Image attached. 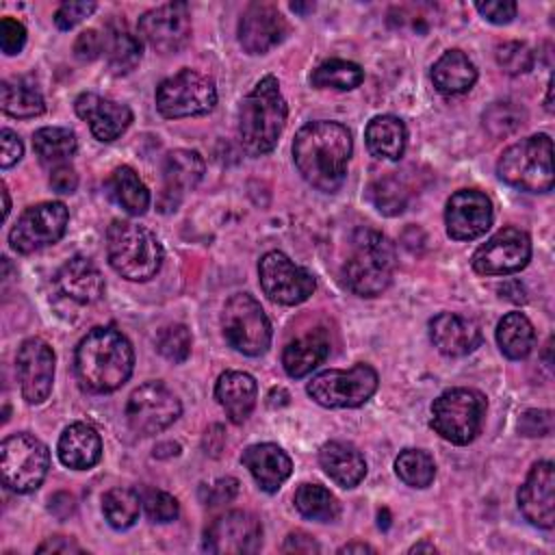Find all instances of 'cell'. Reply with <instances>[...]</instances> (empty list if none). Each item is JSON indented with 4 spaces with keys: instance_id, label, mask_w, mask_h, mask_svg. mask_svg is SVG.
<instances>
[{
    "instance_id": "6",
    "label": "cell",
    "mask_w": 555,
    "mask_h": 555,
    "mask_svg": "<svg viewBox=\"0 0 555 555\" xmlns=\"http://www.w3.org/2000/svg\"><path fill=\"white\" fill-rule=\"evenodd\" d=\"M496 173L503 182L529 191L546 193L553 189V141L548 134H531L514 145H509L499 163Z\"/></svg>"
},
{
    "instance_id": "38",
    "label": "cell",
    "mask_w": 555,
    "mask_h": 555,
    "mask_svg": "<svg viewBox=\"0 0 555 555\" xmlns=\"http://www.w3.org/2000/svg\"><path fill=\"white\" fill-rule=\"evenodd\" d=\"M362 80H364V69L358 63L345 61V59H330L321 63L310 76L312 87L338 89V91H351L360 87Z\"/></svg>"
},
{
    "instance_id": "21",
    "label": "cell",
    "mask_w": 555,
    "mask_h": 555,
    "mask_svg": "<svg viewBox=\"0 0 555 555\" xmlns=\"http://www.w3.org/2000/svg\"><path fill=\"white\" fill-rule=\"evenodd\" d=\"M518 507L522 516L540 527L551 529L555 522V468L553 462H535L518 488Z\"/></svg>"
},
{
    "instance_id": "52",
    "label": "cell",
    "mask_w": 555,
    "mask_h": 555,
    "mask_svg": "<svg viewBox=\"0 0 555 555\" xmlns=\"http://www.w3.org/2000/svg\"><path fill=\"white\" fill-rule=\"evenodd\" d=\"M475 9L492 24H509L516 17V2L512 0H488V2H477Z\"/></svg>"
},
{
    "instance_id": "56",
    "label": "cell",
    "mask_w": 555,
    "mask_h": 555,
    "mask_svg": "<svg viewBox=\"0 0 555 555\" xmlns=\"http://www.w3.org/2000/svg\"><path fill=\"white\" fill-rule=\"evenodd\" d=\"M37 553H85V548L67 535H52L37 546Z\"/></svg>"
},
{
    "instance_id": "44",
    "label": "cell",
    "mask_w": 555,
    "mask_h": 555,
    "mask_svg": "<svg viewBox=\"0 0 555 555\" xmlns=\"http://www.w3.org/2000/svg\"><path fill=\"white\" fill-rule=\"evenodd\" d=\"M191 332H189V327L186 325H182V323H171V325H167V327H163L160 332H158V336H156V349H158V353L165 358V360H169V362H173V364H180V362H184L186 358H189V353H191Z\"/></svg>"
},
{
    "instance_id": "43",
    "label": "cell",
    "mask_w": 555,
    "mask_h": 555,
    "mask_svg": "<svg viewBox=\"0 0 555 555\" xmlns=\"http://www.w3.org/2000/svg\"><path fill=\"white\" fill-rule=\"evenodd\" d=\"M369 195H371V202L375 204V208L388 217L403 212V208L408 206V191L395 178H379L377 182L371 184Z\"/></svg>"
},
{
    "instance_id": "47",
    "label": "cell",
    "mask_w": 555,
    "mask_h": 555,
    "mask_svg": "<svg viewBox=\"0 0 555 555\" xmlns=\"http://www.w3.org/2000/svg\"><path fill=\"white\" fill-rule=\"evenodd\" d=\"M26 43V28L22 22L13 17H2L0 20V48L7 56H13L22 52Z\"/></svg>"
},
{
    "instance_id": "60",
    "label": "cell",
    "mask_w": 555,
    "mask_h": 555,
    "mask_svg": "<svg viewBox=\"0 0 555 555\" xmlns=\"http://www.w3.org/2000/svg\"><path fill=\"white\" fill-rule=\"evenodd\" d=\"M436 553L438 548L434 546V544H429V542H418V544H414V546H410V553Z\"/></svg>"
},
{
    "instance_id": "57",
    "label": "cell",
    "mask_w": 555,
    "mask_h": 555,
    "mask_svg": "<svg viewBox=\"0 0 555 555\" xmlns=\"http://www.w3.org/2000/svg\"><path fill=\"white\" fill-rule=\"evenodd\" d=\"M76 503H74V496L67 494V492H56L52 499H50V512L59 518H65L74 512Z\"/></svg>"
},
{
    "instance_id": "35",
    "label": "cell",
    "mask_w": 555,
    "mask_h": 555,
    "mask_svg": "<svg viewBox=\"0 0 555 555\" xmlns=\"http://www.w3.org/2000/svg\"><path fill=\"white\" fill-rule=\"evenodd\" d=\"M0 106L11 117H37L46 111V100L41 91L17 78V80H2L0 82Z\"/></svg>"
},
{
    "instance_id": "31",
    "label": "cell",
    "mask_w": 555,
    "mask_h": 555,
    "mask_svg": "<svg viewBox=\"0 0 555 555\" xmlns=\"http://www.w3.org/2000/svg\"><path fill=\"white\" fill-rule=\"evenodd\" d=\"M330 356V340L325 332L314 330L291 340L282 351V366L291 377H304Z\"/></svg>"
},
{
    "instance_id": "39",
    "label": "cell",
    "mask_w": 555,
    "mask_h": 555,
    "mask_svg": "<svg viewBox=\"0 0 555 555\" xmlns=\"http://www.w3.org/2000/svg\"><path fill=\"white\" fill-rule=\"evenodd\" d=\"M295 507L301 516L319 522H332L340 514L338 499L319 483H301L295 492Z\"/></svg>"
},
{
    "instance_id": "27",
    "label": "cell",
    "mask_w": 555,
    "mask_h": 555,
    "mask_svg": "<svg viewBox=\"0 0 555 555\" xmlns=\"http://www.w3.org/2000/svg\"><path fill=\"white\" fill-rule=\"evenodd\" d=\"M56 453L63 466L74 470L93 468L102 457V438L87 423H72L63 429Z\"/></svg>"
},
{
    "instance_id": "48",
    "label": "cell",
    "mask_w": 555,
    "mask_h": 555,
    "mask_svg": "<svg viewBox=\"0 0 555 555\" xmlns=\"http://www.w3.org/2000/svg\"><path fill=\"white\" fill-rule=\"evenodd\" d=\"M98 9L95 2H63L54 13V24L61 30H69L76 24H80L85 17H89Z\"/></svg>"
},
{
    "instance_id": "58",
    "label": "cell",
    "mask_w": 555,
    "mask_h": 555,
    "mask_svg": "<svg viewBox=\"0 0 555 555\" xmlns=\"http://www.w3.org/2000/svg\"><path fill=\"white\" fill-rule=\"evenodd\" d=\"M180 453V444L178 442H160L154 447V457H171Z\"/></svg>"
},
{
    "instance_id": "5",
    "label": "cell",
    "mask_w": 555,
    "mask_h": 555,
    "mask_svg": "<svg viewBox=\"0 0 555 555\" xmlns=\"http://www.w3.org/2000/svg\"><path fill=\"white\" fill-rule=\"evenodd\" d=\"M106 256L113 271L130 282L154 278L163 264V247L156 234L121 219H115L106 230Z\"/></svg>"
},
{
    "instance_id": "62",
    "label": "cell",
    "mask_w": 555,
    "mask_h": 555,
    "mask_svg": "<svg viewBox=\"0 0 555 555\" xmlns=\"http://www.w3.org/2000/svg\"><path fill=\"white\" fill-rule=\"evenodd\" d=\"M553 80H548V85H546V111L548 113H553Z\"/></svg>"
},
{
    "instance_id": "9",
    "label": "cell",
    "mask_w": 555,
    "mask_h": 555,
    "mask_svg": "<svg viewBox=\"0 0 555 555\" xmlns=\"http://www.w3.org/2000/svg\"><path fill=\"white\" fill-rule=\"evenodd\" d=\"M215 82L189 67L160 80L156 87V108L165 119L206 115L215 108Z\"/></svg>"
},
{
    "instance_id": "45",
    "label": "cell",
    "mask_w": 555,
    "mask_h": 555,
    "mask_svg": "<svg viewBox=\"0 0 555 555\" xmlns=\"http://www.w3.org/2000/svg\"><path fill=\"white\" fill-rule=\"evenodd\" d=\"M496 63L505 74L518 76L533 67V52L525 41H505L496 46Z\"/></svg>"
},
{
    "instance_id": "19",
    "label": "cell",
    "mask_w": 555,
    "mask_h": 555,
    "mask_svg": "<svg viewBox=\"0 0 555 555\" xmlns=\"http://www.w3.org/2000/svg\"><path fill=\"white\" fill-rule=\"evenodd\" d=\"M494 210L486 193L477 189H460L447 199L444 225L453 241H473L492 225Z\"/></svg>"
},
{
    "instance_id": "16",
    "label": "cell",
    "mask_w": 555,
    "mask_h": 555,
    "mask_svg": "<svg viewBox=\"0 0 555 555\" xmlns=\"http://www.w3.org/2000/svg\"><path fill=\"white\" fill-rule=\"evenodd\" d=\"M262 544L260 520L245 512L232 509L217 516L204 531V551L215 555H247Z\"/></svg>"
},
{
    "instance_id": "11",
    "label": "cell",
    "mask_w": 555,
    "mask_h": 555,
    "mask_svg": "<svg viewBox=\"0 0 555 555\" xmlns=\"http://www.w3.org/2000/svg\"><path fill=\"white\" fill-rule=\"evenodd\" d=\"M377 371L364 362L343 371L330 369L314 375L306 390L323 408H358L377 390Z\"/></svg>"
},
{
    "instance_id": "12",
    "label": "cell",
    "mask_w": 555,
    "mask_h": 555,
    "mask_svg": "<svg viewBox=\"0 0 555 555\" xmlns=\"http://www.w3.org/2000/svg\"><path fill=\"white\" fill-rule=\"evenodd\" d=\"M258 280L262 293L282 306H297L306 301L317 288L314 275L278 249L267 251L260 258Z\"/></svg>"
},
{
    "instance_id": "53",
    "label": "cell",
    "mask_w": 555,
    "mask_h": 555,
    "mask_svg": "<svg viewBox=\"0 0 555 555\" xmlns=\"http://www.w3.org/2000/svg\"><path fill=\"white\" fill-rule=\"evenodd\" d=\"M0 154H2L0 156L2 169L13 167L22 158V154H24L22 139L13 130H9V128H2V132H0Z\"/></svg>"
},
{
    "instance_id": "36",
    "label": "cell",
    "mask_w": 555,
    "mask_h": 555,
    "mask_svg": "<svg viewBox=\"0 0 555 555\" xmlns=\"http://www.w3.org/2000/svg\"><path fill=\"white\" fill-rule=\"evenodd\" d=\"M35 154L43 165H63L69 156H74L78 147L76 132L65 126H46L39 128L33 137Z\"/></svg>"
},
{
    "instance_id": "37",
    "label": "cell",
    "mask_w": 555,
    "mask_h": 555,
    "mask_svg": "<svg viewBox=\"0 0 555 555\" xmlns=\"http://www.w3.org/2000/svg\"><path fill=\"white\" fill-rule=\"evenodd\" d=\"M104 52L111 74H130L141 61V41L121 28H111L104 37Z\"/></svg>"
},
{
    "instance_id": "14",
    "label": "cell",
    "mask_w": 555,
    "mask_h": 555,
    "mask_svg": "<svg viewBox=\"0 0 555 555\" xmlns=\"http://www.w3.org/2000/svg\"><path fill=\"white\" fill-rule=\"evenodd\" d=\"M69 210L63 202H41L26 208L9 232V243L17 254H33L54 245L67 230Z\"/></svg>"
},
{
    "instance_id": "2",
    "label": "cell",
    "mask_w": 555,
    "mask_h": 555,
    "mask_svg": "<svg viewBox=\"0 0 555 555\" xmlns=\"http://www.w3.org/2000/svg\"><path fill=\"white\" fill-rule=\"evenodd\" d=\"M78 382L89 392H113L124 386L134 366V351L130 340L111 325L89 330L74 358Z\"/></svg>"
},
{
    "instance_id": "51",
    "label": "cell",
    "mask_w": 555,
    "mask_h": 555,
    "mask_svg": "<svg viewBox=\"0 0 555 555\" xmlns=\"http://www.w3.org/2000/svg\"><path fill=\"white\" fill-rule=\"evenodd\" d=\"M102 52H104V37L93 28L82 30L74 41V54L82 63L95 61Z\"/></svg>"
},
{
    "instance_id": "18",
    "label": "cell",
    "mask_w": 555,
    "mask_h": 555,
    "mask_svg": "<svg viewBox=\"0 0 555 555\" xmlns=\"http://www.w3.org/2000/svg\"><path fill=\"white\" fill-rule=\"evenodd\" d=\"M20 390L26 403L39 405L52 392L54 382V351L41 338H26L15 358Z\"/></svg>"
},
{
    "instance_id": "32",
    "label": "cell",
    "mask_w": 555,
    "mask_h": 555,
    "mask_svg": "<svg viewBox=\"0 0 555 555\" xmlns=\"http://www.w3.org/2000/svg\"><path fill=\"white\" fill-rule=\"evenodd\" d=\"M364 141L375 158L397 160L403 156L408 130L405 124L395 115H377L366 124Z\"/></svg>"
},
{
    "instance_id": "28",
    "label": "cell",
    "mask_w": 555,
    "mask_h": 555,
    "mask_svg": "<svg viewBox=\"0 0 555 555\" xmlns=\"http://www.w3.org/2000/svg\"><path fill=\"white\" fill-rule=\"evenodd\" d=\"M258 397L256 379L243 371H225L217 377L215 399L232 423H243L251 414Z\"/></svg>"
},
{
    "instance_id": "49",
    "label": "cell",
    "mask_w": 555,
    "mask_h": 555,
    "mask_svg": "<svg viewBox=\"0 0 555 555\" xmlns=\"http://www.w3.org/2000/svg\"><path fill=\"white\" fill-rule=\"evenodd\" d=\"M518 429L522 436H548L553 431V412L551 410H527L520 421Z\"/></svg>"
},
{
    "instance_id": "54",
    "label": "cell",
    "mask_w": 555,
    "mask_h": 555,
    "mask_svg": "<svg viewBox=\"0 0 555 555\" xmlns=\"http://www.w3.org/2000/svg\"><path fill=\"white\" fill-rule=\"evenodd\" d=\"M50 186H52V191L63 193V195L74 193L76 186H78V173H76V169H74L72 165H67V163L56 165V167L52 169V173H50Z\"/></svg>"
},
{
    "instance_id": "22",
    "label": "cell",
    "mask_w": 555,
    "mask_h": 555,
    "mask_svg": "<svg viewBox=\"0 0 555 555\" xmlns=\"http://www.w3.org/2000/svg\"><path fill=\"white\" fill-rule=\"evenodd\" d=\"M204 176V158L195 150H173L163 160V189L158 208L173 212L182 197L197 186Z\"/></svg>"
},
{
    "instance_id": "55",
    "label": "cell",
    "mask_w": 555,
    "mask_h": 555,
    "mask_svg": "<svg viewBox=\"0 0 555 555\" xmlns=\"http://www.w3.org/2000/svg\"><path fill=\"white\" fill-rule=\"evenodd\" d=\"M282 551L284 553H319L321 546L317 544V540L310 533L293 531V533L286 535Z\"/></svg>"
},
{
    "instance_id": "24",
    "label": "cell",
    "mask_w": 555,
    "mask_h": 555,
    "mask_svg": "<svg viewBox=\"0 0 555 555\" xmlns=\"http://www.w3.org/2000/svg\"><path fill=\"white\" fill-rule=\"evenodd\" d=\"M429 338L440 353L451 358L466 356L481 345L479 325L453 312H440L429 321Z\"/></svg>"
},
{
    "instance_id": "41",
    "label": "cell",
    "mask_w": 555,
    "mask_h": 555,
    "mask_svg": "<svg viewBox=\"0 0 555 555\" xmlns=\"http://www.w3.org/2000/svg\"><path fill=\"white\" fill-rule=\"evenodd\" d=\"M395 473L410 488H427L436 477V464L427 451L403 449L395 460Z\"/></svg>"
},
{
    "instance_id": "42",
    "label": "cell",
    "mask_w": 555,
    "mask_h": 555,
    "mask_svg": "<svg viewBox=\"0 0 555 555\" xmlns=\"http://www.w3.org/2000/svg\"><path fill=\"white\" fill-rule=\"evenodd\" d=\"M525 124V111L516 102H494L483 111V126L492 137H507Z\"/></svg>"
},
{
    "instance_id": "1",
    "label": "cell",
    "mask_w": 555,
    "mask_h": 555,
    "mask_svg": "<svg viewBox=\"0 0 555 555\" xmlns=\"http://www.w3.org/2000/svg\"><path fill=\"white\" fill-rule=\"evenodd\" d=\"M353 152L347 126L317 119L301 126L293 139V160L301 178L323 193L340 189Z\"/></svg>"
},
{
    "instance_id": "59",
    "label": "cell",
    "mask_w": 555,
    "mask_h": 555,
    "mask_svg": "<svg viewBox=\"0 0 555 555\" xmlns=\"http://www.w3.org/2000/svg\"><path fill=\"white\" fill-rule=\"evenodd\" d=\"M338 553H375V548L364 544V542H349V544L340 546Z\"/></svg>"
},
{
    "instance_id": "23",
    "label": "cell",
    "mask_w": 555,
    "mask_h": 555,
    "mask_svg": "<svg viewBox=\"0 0 555 555\" xmlns=\"http://www.w3.org/2000/svg\"><path fill=\"white\" fill-rule=\"evenodd\" d=\"M76 115L89 124L91 134L98 141H115L121 137L130 121H132V111L126 104H119L111 98L98 95V93H80L74 102Z\"/></svg>"
},
{
    "instance_id": "7",
    "label": "cell",
    "mask_w": 555,
    "mask_h": 555,
    "mask_svg": "<svg viewBox=\"0 0 555 555\" xmlns=\"http://www.w3.org/2000/svg\"><path fill=\"white\" fill-rule=\"evenodd\" d=\"M488 399L475 388H449L431 403V429L453 442L468 444L483 427Z\"/></svg>"
},
{
    "instance_id": "3",
    "label": "cell",
    "mask_w": 555,
    "mask_h": 555,
    "mask_svg": "<svg viewBox=\"0 0 555 555\" xmlns=\"http://www.w3.org/2000/svg\"><path fill=\"white\" fill-rule=\"evenodd\" d=\"M288 115L286 100L280 93L275 76H264L243 98L238 108V139L249 156L271 152L284 130Z\"/></svg>"
},
{
    "instance_id": "33",
    "label": "cell",
    "mask_w": 555,
    "mask_h": 555,
    "mask_svg": "<svg viewBox=\"0 0 555 555\" xmlns=\"http://www.w3.org/2000/svg\"><path fill=\"white\" fill-rule=\"evenodd\" d=\"M106 191L128 215H143L150 208V191L141 182L139 173L128 165L113 169L106 180Z\"/></svg>"
},
{
    "instance_id": "17",
    "label": "cell",
    "mask_w": 555,
    "mask_h": 555,
    "mask_svg": "<svg viewBox=\"0 0 555 555\" xmlns=\"http://www.w3.org/2000/svg\"><path fill=\"white\" fill-rule=\"evenodd\" d=\"M139 37L156 52H178L191 39V13L184 2H167L145 11L137 22Z\"/></svg>"
},
{
    "instance_id": "46",
    "label": "cell",
    "mask_w": 555,
    "mask_h": 555,
    "mask_svg": "<svg viewBox=\"0 0 555 555\" xmlns=\"http://www.w3.org/2000/svg\"><path fill=\"white\" fill-rule=\"evenodd\" d=\"M143 507L152 522H171L180 514L178 501L163 490H150L143 499Z\"/></svg>"
},
{
    "instance_id": "10",
    "label": "cell",
    "mask_w": 555,
    "mask_h": 555,
    "mask_svg": "<svg viewBox=\"0 0 555 555\" xmlns=\"http://www.w3.org/2000/svg\"><path fill=\"white\" fill-rule=\"evenodd\" d=\"M223 336L245 356H262L271 345V323L262 306L249 293H234L221 314Z\"/></svg>"
},
{
    "instance_id": "63",
    "label": "cell",
    "mask_w": 555,
    "mask_h": 555,
    "mask_svg": "<svg viewBox=\"0 0 555 555\" xmlns=\"http://www.w3.org/2000/svg\"><path fill=\"white\" fill-rule=\"evenodd\" d=\"M291 9H293V11H308V9H312V4H299V2H293V4H291Z\"/></svg>"
},
{
    "instance_id": "4",
    "label": "cell",
    "mask_w": 555,
    "mask_h": 555,
    "mask_svg": "<svg viewBox=\"0 0 555 555\" xmlns=\"http://www.w3.org/2000/svg\"><path fill=\"white\" fill-rule=\"evenodd\" d=\"M395 245L377 230L360 228L351 238V251L343 267L345 286L360 297L382 295L395 275Z\"/></svg>"
},
{
    "instance_id": "34",
    "label": "cell",
    "mask_w": 555,
    "mask_h": 555,
    "mask_svg": "<svg viewBox=\"0 0 555 555\" xmlns=\"http://www.w3.org/2000/svg\"><path fill=\"white\" fill-rule=\"evenodd\" d=\"M496 343L509 360H522L535 345L531 321L522 312H507L496 325Z\"/></svg>"
},
{
    "instance_id": "13",
    "label": "cell",
    "mask_w": 555,
    "mask_h": 555,
    "mask_svg": "<svg viewBox=\"0 0 555 555\" xmlns=\"http://www.w3.org/2000/svg\"><path fill=\"white\" fill-rule=\"evenodd\" d=\"M182 414L180 399L163 382H145L132 390L126 403V418L139 436H154L167 429Z\"/></svg>"
},
{
    "instance_id": "29",
    "label": "cell",
    "mask_w": 555,
    "mask_h": 555,
    "mask_svg": "<svg viewBox=\"0 0 555 555\" xmlns=\"http://www.w3.org/2000/svg\"><path fill=\"white\" fill-rule=\"evenodd\" d=\"M319 464L325 475L340 488H356L366 475L362 453L343 440H330L319 449Z\"/></svg>"
},
{
    "instance_id": "61",
    "label": "cell",
    "mask_w": 555,
    "mask_h": 555,
    "mask_svg": "<svg viewBox=\"0 0 555 555\" xmlns=\"http://www.w3.org/2000/svg\"><path fill=\"white\" fill-rule=\"evenodd\" d=\"M2 199H4V208H2V217L7 219L9 217V210H11V199H9V189L7 184L2 182Z\"/></svg>"
},
{
    "instance_id": "50",
    "label": "cell",
    "mask_w": 555,
    "mask_h": 555,
    "mask_svg": "<svg viewBox=\"0 0 555 555\" xmlns=\"http://www.w3.org/2000/svg\"><path fill=\"white\" fill-rule=\"evenodd\" d=\"M238 492V481L234 477H221L212 486L202 488V501L210 507L230 503Z\"/></svg>"
},
{
    "instance_id": "15",
    "label": "cell",
    "mask_w": 555,
    "mask_h": 555,
    "mask_svg": "<svg viewBox=\"0 0 555 555\" xmlns=\"http://www.w3.org/2000/svg\"><path fill=\"white\" fill-rule=\"evenodd\" d=\"M531 258V238L520 228H501L470 258V267L479 275H507L527 267Z\"/></svg>"
},
{
    "instance_id": "26",
    "label": "cell",
    "mask_w": 555,
    "mask_h": 555,
    "mask_svg": "<svg viewBox=\"0 0 555 555\" xmlns=\"http://www.w3.org/2000/svg\"><path fill=\"white\" fill-rule=\"evenodd\" d=\"M59 295L76 304H93L104 295V278L100 269L85 256L69 258L54 275Z\"/></svg>"
},
{
    "instance_id": "8",
    "label": "cell",
    "mask_w": 555,
    "mask_h": 555,
    "mask_svg": "<svg viewBox=\"0 0 555 555\" xmlns=\"http://www.w3.org/2000/svg\"><path fill=\"white\" fill-rule=\"evenodd\" d=\"M50 468V451L48 447L22 431V434H11L2 440L0 444V473H2V483L17 492V494H28L35 492Z\"/></svg>"
},
{
    "instance_id": "30",
    "label": "cell",
    "mask_w": 555,
    "mask_h": 555,
    "mask_svg": "<svg viewBox=\"0 0 555 555\" xmlns=\"http://www.w3.org/2000/svg\"><path fill=\"white\" fill-rule=\"evenodd\" d=\"M431 80L440 93L460 95L475 85L477 67L462 50H447L431 67Z\"/></svg>"
},
{
    "instance_id": "25",
    "label": "cell",
    "mask_w": 555,
    "mask_h": 555,
    "mask_svg": "<svg viewBox=\"0 0 555 555\" xmlns=\"http://www.w3.org/2000/svg\"><path fill=\"white\" fill-rule=\"evenodd\" d=\"M241 464L251 473L254 481L264 492H278V488L293 473L291 457L282 447L273 442L249 444L241 455Z\"/></svg>"
},
{
    "instance_id": "40",
    "label": "cell",
    "mask_w": 555,
    "mask_h": 555,
    "mask_svg": "<svg viewBox=\"0 0 555 555\" xmlns=\"http://www.w3.org/2000/svg\"><path fill=\"white\" fill-rule=\"evenodd\" d=\"M102 512L113 529H128L139 518L141 499L132 488H111L102 496Z\"/></svg>"
},
{
    "instance_id": "20",
    "label": "cell",
    "mask_w": 555,
    "mask_h": 555,
    "mask_svg": "<svg viewBox=\"0 0 555 555\" xmlns=\"http://www.w3.org/2000/svg\"><path fill=\"white\" fill-rule=\"evenodd\" d=\"M288 35V24L271 2H251L238 20V43L249 54H264Z\"/></svg>"
}]
</instances>
